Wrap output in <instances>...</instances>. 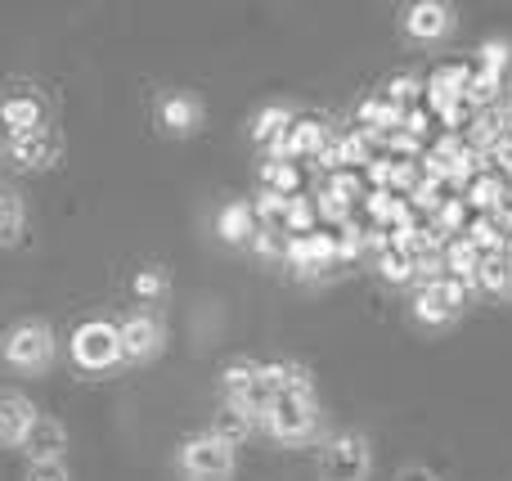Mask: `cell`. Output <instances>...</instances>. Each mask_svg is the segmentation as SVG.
<instances>
[{
  "label": "cell",
  "instance_id": "1",
  "mask_svg": "<svg viewBox=\"0 0 512 481\" xmlns=\"http://www.w3.org/2000/svg\"><path fill=\"white\" fill-rule=\"evenodd\" d=\"M176 468L185 481H230L234 477V446H225L212 432L189 437L176 455Z\"/></svg>",
  "mask_w": 512,
  "mask_h": 481
},
{
  "label": "cell",
  "instance_id": "2",
  "mask_svg": "<svg viewBox=\"0 0 512 481\" xmlns=\"http://www.w3.org/2000/svg\"><path fill=\"white\" fill-rule=\"evenodd\" d=\"M68 351H72V365H77V369H86V374H104V369H113L117 360H122V338H117V324H108V320L77 324Z\"/></svg>",
  "mask_w": 512,
  "mask_h": 481
},
{
  "label": "cell",
  "instance_id": "3",
  "mask_svg": "<svg viewBox=\"0 0 512 481\" xmlns=\"http://www.w3.org/2000/svg\"><path fill=\"white\" fill-rule=\"evenodd\" d=\"M0 356H5V365L18 369V374H41L54 360V333L45 329L41 320L14 324V329L5 333V342H0Z\"/></svg>",
  "mask_w": 512,
  "mask_h": 481
},
{
  "label": "cell",
  "instance_id": "4",
  "mask_svg": "<svg viewBox=\"0 0 512 481\" xmlns=\"http://www.w3.org/2000/svg\"><path fill=\"white\" fill-rule=\"evenodd\" d=\"M265 432H270L279 446H301L319 432V405L315 396H279L265 414Z\"/></svg>",
  "mask_w": 512,
  "mask_h": 481
},
{
  "label": "cell",
  "instance_id": "5",
  "mask_svg": "<svg viewBox=\"0 0 512 481\" xmlns=\"http://www.w3.org/2000/svg\"><path fill=\"white\" fill-rule=\"evenodd\" d=\"M369 468H373V455L364 432H342L319 455V477L324 481H369Z\"/></svg>",
  "mask_w": 512,
  "mask_h": 481
},
{
  "label": "cell",
  "instance_id": "6",
  "mask_svg": "<svg viewBox=\"0 0 512 481\" xmlns=\"http://www.w3.org/2000/svg\"><path fill=\"white\" fill-rule=\"evenodd\" d=\"M463 306H468V284L441 275V279H432V284H423V293H418V302H414V315L423 324H450L463 315Z\"/></svg>",
  "mask_w": 512,
  "mask_h": 481
},
{
  "label": "cell",
  "instance_id": "7",
  "mask_svg": "<svg viewBox=\"0 0 512 481\" xmlns=\"http://www.w3.org/2000/svg\"><path fill=\"white\" fill-rule=\"evenodd\" d=\"M117 338H122V360H131V365H144V360H153L162 351V342H167V329H162L158 315L135 311L126 324H117Z\"/></svg>",
  "mask_w": 512,
  "mask_h": 481
},
{
  "label": "cell",
  "instance_id": "8",
  "mask_svg": "<svg viewBox=\"0 0 512 481\" xmlns=\"http://www.w3.org/2000/svg\"><path fill=\"white\" fill-rule=\"evenodd\" d=\"M9 158L23 171H45L63 158V135L54 131V126H41V131H32V135H14V140H9Z\"/></svg>",
  "mask_w": 512,
  "mask_h": 481
},
{
  "label": "cell",
  "instance_id": "9",
  "mask_svg": "<svg viewBox=\"0 0 512 481\" xmlns=\"http://www.w3.org/2000/svg\"><path fill=\"white\" fill-rule=\"evenodd\" d=\"M45 117H50V108H45V99L36 95V90H9V95L0 99V126L9 131V140L50 126Z\"/></svg>",
  "mask_w": 512,
  "mask_h": 481
},
{
  "label": "cell",
  "instance_id": "10",
  "mask_svg": "<svg viewBox=\"0 0 512 481\" xmlns=\"http://www.w3.org/2000/svg\"><path fill=\"white\" fill-rule=\"evenodd\" d=\"M32 423H36V405L14 387H0V450L23 446Z\"/></svg>",
  "mask_w": 512,
  "mask_h": 481
},
{
  "label": "cell",
  "instance_id": "11",
  "mask_svg": "<svg viewBox=\"0 0 512 481\" xmlns=\"http://www.w3.org/2000/svg\"><path fill=\"white\" fill-rule=\"evenodd\" d=\"M27 455V464H50V459H63V450H68V428H63L59 419H45V414H36V423L27 428L23 446H18Z\"/></svg>",
  "mask_w": 512,
  "mask_h": 481
},
{
  "label": "cell",
  "instance_id": "12",
  "mask_svg": "<svg viewBox=\"0 0 512 481\" xmlns=\"http://www.w3.org/2000/svg\"><path fill=\"white\" fill-rule=\"evenodd\" d=\"M328 149V126L319 122V117H292L288 135H283V144L274 149V158H319V153Z\"/></svg>",
  "mask_w": 512,
  "mask_h": 481
},
{
  "label": "cell",
  "instance_id": "13",
  "mask_svg": "<svg viewBox=\"0 0 512 481\" xmlns=\"http://www.w3.org/2000/svg\"><path fill=\"white\" fill-rule=\"evenodd\" d=\"M450 27H454V9L441 5V0H423V5H414L405 14V32L414 41H441Z\"/></svg>",
  "mask_w": 512,
  "mask_h": 481
},
{
  "label": "cell",
  "instance_id": "14",
  "mask_svg": "<svg viewBox=\"0 0 512 481\" xmlns=\"http://www.w3.org/2000/svg\"><path fill=\"white\" fill-rule=\"evenodd\" d=\"M158 122L167 126L171 135H189L198 122H203V104H198L194 95H185V90H171V95L158 104Z\"/></svg>",
  "mask_w": 512,
  "mask_h": 481
},
{
  "label": "cell",
  "instance_id": "15",
  "mask_svg": "<svg viewBox=\"0 0 512 481\" xmlns=\"http://www.w3.org/2000/svg\"><path fill=\"white\" fill-rule=\"evenodd\" d=\"M292 108H283V104H270V108H261V113L252 117V140L256 144H270V149H279L283 144V135H288V126H292Z\"/></svg>",
  "mask_w": 512,
  "mask_h": 481
},
{
  "label": "cell",
  "instance_id": "16",
  "mask_svg": "<svg viewBox=\"0 0 512 481\" xmlns=\"http://www.w3.org/2000/svg\"><path fill=\"white\" fill-rule=\"evenodd\" d=\"M252 230H256L252 203H230V207H221V216H216V234H221L225 243H248Z\"/></svg>",
  "mask_w": 512,
  "mask_h": 481
},
{
  "label": "cell",
  "instance_id": "17",
  "mask_svg": "<svg viewBox=\"0 0 512 481\" xmlns=\"http://www.w3.org/2000/svg\"><path fill=\"white\" fill-rule=\"evenodd\" d=\"M504 198H508V180L495 176V171H486V176L468 180V203L477 207V212H495Z\"/></svg>",
  "mask_w": 512,
  "mask_h": 481
},
{
  "label": "cell",
  "instance_id": "18",
  "mask_svg": "<svg viewBox=\"0 0 512 481\" xmlns=\"http://www.w3.org/2000/svg\"><path fill=\"white\" fill-rule=\"evenodd\" d=\"M477 266H481V252L472 248L468 239H454L450 248H445V270H450V279H459V284L472 288V279H477Z\"/></svg>",
  "mask_w": 512,
  "mask_h": 481
},
{
  "label": "cell",
  "instance_id": "19",
  "mask_svg": "<svg viewBox=\"0 0 512 481\" xmlns=\"http://www.w3.org/2000/svg\"><path fill=\"white\" fill-rule=\"evenodd\" d=\"M261 180H265V189L270 194H283V198H297V185H301V176H297V167L292 162H283V158H270L261 167Z\"/></svg>",
  "mask_w": 512,
  "mask_h": 481
},
{
  "label": "cell",
  "instance_id": "20",
  "mask_svg": "<svg viewBox=\"0 0 512 481\" xmlns=\"http://www.w3.org/2000/svg\"><path fill=\"white\" fill-rule=\"evenodd\" d=\"M472 284L486 288V293H512V270H508L504 252H499V257H481L477 279H472Z\"/></svg>",
  "mask_w": 512,
  "mask_h": 481
},
{
  "label": "cell",
  "instance_id": "21",
  "mask_svg": "<svg viewBox=\"0 0 512 481\" xmlns=\"http://www.w3.org/2000/svg\"><path fill=\"white\" fill-rule=\"evenodd\" d=\"M252 428H256V423L248 419V414H243V410H234V405H225V410L216 414V423H212V437H221L225 446H239V441L248 437Z\"/></svg>",
  "mask_w": 512,
  "mask_h": 481
},
{
  "label": "cell",
  "instance_id": "22",
  "mask_svg": "<svg viewBox=\"0 0 512 481\" xmlns=\"http://www.w3.org/2000/svg\"><path fill=\"white\" fill-rule=\"evenodd\" d=\"M256 378V360H234V365H225L221 374V387H225V405H239L243 392H248V383Z\"/></svg>",
  "mask_w": 512,
  "mask_h": 481
},
{
  "label": "cell",
  "instance_id": "23",
  "mask_svg": "<svg viewBox=\"0 0 512 481\" xmlns=\"http://www.w3.org/2000/svg\"><path fill=\"white\" fill-rule=\"evenodd\" d=\"M283 234H288V239H306V234H315V203H306V198H288Z\"/></svg>",
  "mask_w": 512,
  "mask_h": 481
},
{
  "label": "cell",
  "instance_id": "24",
  "mask_svg": "<svg viewBox=\"0 0 512 481\" xmlns=\"http://www.w3.org/2000/svg\"><path fill=\"white\" fill-rule=\"evenodd\" d=\"M18 234H23V203H18L14 194H5V189H0V248H5V243H14Z\"/></svg>",
  "mask_w": 512,
  "mask_h": 481
},
{
  "label": "cell",
  "instance_id": "25",
  "mask_svg": "<svg viewBox=\"0 0 512 481\" xmlns=\"http://www.w3.org/2000/svg\"><path fill=\"white\" fill-rule=\"evenodd\" d=\"M418 90H423V81H418L414 72H396V77L387 81V90H382V99L396 104L400 113H409V99H418Z\"/></svg>",
  "mask_w": 512,
  "mask_h": 481
},
{
  "label": "cell",
  "instance_id": "26",
  "mask_svg": "<svg viewBox=\"0 0 512 481\" xmlns=\"http://www.w3.org/2000/svg\"><path fill=\"white\" fill-rule=\"evenodd\" d=\"M378 270H382V279H391V284H405V279L414 275V257L400 248H387V252H378Z\"/></svg>",
  "mask_w": 512,
  "mask_h": 481
},
{
  "label": "cell",
  "instance_id": "27",
  "mask_svg": "<svg viewBox=\"0 0 512 481\" xmlns=\"http://www.w3.org/2000/svg\"><path fill=\"white\" fill-rule=\"evenodd\" d=\"M252 216H256V221L279 225V230H283V216H288V198H283V194H270V189H265V194H256Z\"/></svg>",
  "mask_w": 512,
  "mask_h": 481
},
{
  "label": "cell",
  "instance_id": "28",
  "mask_svg": "<svg viewBox=\"0 0 512 481\" xmlns=\"http://www.w3.org/2000/svg\"><path fill=\"white\" fill-rule=\"evenodd\" d=\"M481 68L486 72H504V68H512V50H508V41H490V45H481Z\"/></svg>",
  "mask_w": 512,
  "mask_h": 481
},
{
  "label": "cell",
  "instance_id": "29",
  "mask_svg": "<svg viewBox=\"0 0 512 481\" xmlns=\"http://www.w3.org/2000/svg\"><path fill=\"white\" fill-rule=\"evenodd\" d=\"M486 158L495 162V176L512 180V131H508V135H499V140H495V149H490Z\"/></svg>",
  "mask_w": 512,
  "mask_h": 481
},
{
  "label": "cell",
  "instance_id": "30",
  "mask_svg": "<svg viewBox=\"0 0 512 481\" xmlns=\"http://www.w3.org/2000/svg\"><path fill=\"white\" fill-rule=\"evenodd\" d=\"M27 481H72V473L63 459H50V464H27Z\"/></svg>",
  "mask_w": 512,
  "mask_h": 481
},
{
  "label": "cell",
  "instance_id": "31",
  "mask_svg": "<svg viewBox=\"0 0 512 481\" xmlns=\"http://www.w3.org/2000/svg\"><path fill=\"white\" fill-rule=\"evenodd\" d=\"M252 248H256V257H279V243L270 239V230H252Z\"/></svg>",
  "mask_w": 512,
  "mask_h": 481
},
{
  "label": "cell",
  "instance_id": "32",
  "mask_svg": "<svg viewBox=\"0 0 512 481\" xmlns=\"http://www.w3.org/2000/svg\"><path fill=\"white\" fill-rule=\"evenodd\" d=\"M135 288H140V297H158L162 279H158V275H140V284H135Z\"/></svg>",
  "mask_w": 512,
  "mask_h": 481
},
{
  "label": "cell",
  "instance_id": "33",
  "mask_svg": "<svg viewBox=\"0 0 512 481\" xmlns=\"http://www.w3.org/2000/svg\"><path fill=\"white\" fill-rule=\"evenodd\" d=\"M396 481H436V473H432V468H405Z\"/></svg>",
  "mask_w": 512,
  "mask_h": 481
},
{
  "label": "cell",
  "instance_id": "34",
  "mask_svg": "<svg viewBox=\"0 0 512 481\" xmlns=\"http://www.w3.org/2000/svg\"><path fill=\"white\" fill-rule=\"evenodd\" d=\"M504 86H508V90H512V68H508V81H504Z\"/></svg>",
  "mask_w": 512,
  "mask_h": 481
}]
</instances>
